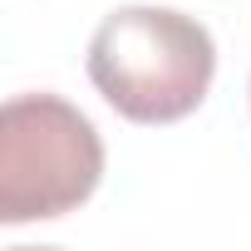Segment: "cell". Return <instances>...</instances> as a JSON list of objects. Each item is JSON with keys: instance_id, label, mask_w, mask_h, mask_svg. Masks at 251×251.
Returning <instances> with one entry per match:
<instances>
[{"instance_id": "6da1fadb", "label": "cell", "mask_w": 251, "mask_h": 251, "mask_svg": "<svg viewBox=\"0 0 251 251\" xmlns=\"http://www.w3.org/2000/svg\"><path fill=\"white\" fill-rule=\"evenodd\" d=\"M217 74V45L202 20L168 5H123L89 40V79L128 123L187 118Z\"/></svg>"}, {"instance_id": "7a4b0ae2", "label": "cell", "mask_w": 251, "mask_h": 251, "mask_svg": "<svg viewBox=\"0 0 251 251\" xmlns=\"http://www.w3.org/2000/svg\"><path fill=\"white\" fill-rule=\"evenodd\" d=\"M103 177L99 128L59 94H15L0 108V222H54Z\"/></svg>"}]
</instances>
